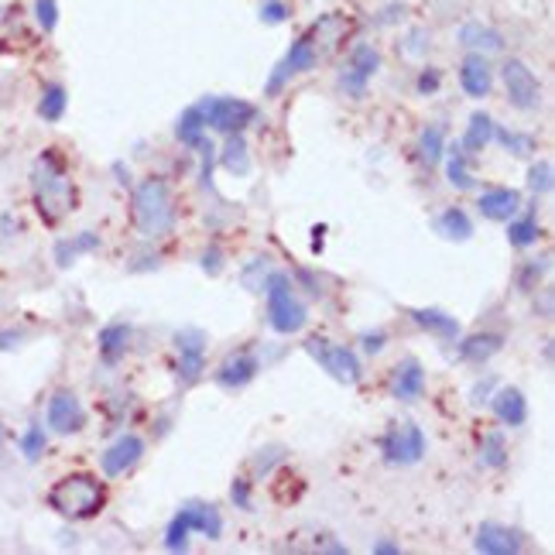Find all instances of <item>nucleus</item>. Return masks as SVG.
Wrapping results in <instances>:
<instances>
[{
	"mask_svg": "<svg viewBox=\"0 0 555 555\" xmlns=\"http://www.w3.org/2000/svg\"><path fill=\"white\" fill-rule=\"evenodd\" d=\"M31 199H35L38 216L55 227L62 216L76 203V189H72L69 168L59 158V151H42L35 168H31Z\"/></svg>",
	"mask_w": 555,
	"mask_h": 555,
	"instance_id": "nucleus-1",
	"label": "nucleus"
},
{
	"mask_svg": "<svg viewBox=\"0 0 555 555\" xmlns=\"http://www.w3.org/2000/svg\"><path fill=\"white\" fill-rule=\"evenodd\" d=\"M48 508L66 521H90L107 504V484L93 473H69L48 490Z\"/></svg>",
	"mask_w": 555,
	"mask_h": 555,
	"instance_id": "nucleus-2",
	"label": "nucleus"
},
{
	"mask_svg": "<svg viewBox=\"0 0 555 555\" xmlns=\"http://www.w3.org/2000/svg\"><path fill=\"white\" fill-rule=\"evenodd\" d=\"M175 216L179 213H175V199L165 179L151 175V179H141L134 185V227H138L141 237H168L175 230Z\"/></svg>",
	"mask_w": 555,
	"mask_h": 555,
	"instance_id": "nucleus-3",
	"label": "nucleus"
},
{
	"mask_svg": "<svg viewBox=\"0 0 555 555\" xmlns=\"http://www.w3.org/2000/svg\"><path fill=\"white\" fill-rule=\"evenodd\" d=\"M264 299H268V323L275 333L292 336L309 323V309L295 295V285L285 271H271L268 281H264Z\"/></svg>",
	"mask_w": 555,
	"mask_h": 555,
	"instance_id": "nucleus-4",
	"label": "nucleus"
},
{
	"mask_svg": "<svg viewBox=\"0 0 555 555\" xmlns=\"http://www.w3.org/2000/svg\"><path fill=\"white\" fill-rule=\"evenodd\" d=\"M196 107L206 120V131H220V134H244L257 120L254 103L237 100V96H206Z\"/></svg>",
	"mask_w": 555,
	"mask_h": 555,
	"instance_id": "nucleus-5",
	"label": "nucleus"
},
{
	"mask_svg": "<svg viewBox=\"0 0 555 555\" xmlns=\"http://www.w3.org/2000/svg\"><path fill=\"white\" fill-rule=\"evenodd\" d=\"M316 66H319V38H316V31H305L302 38H295L292 48H288V55L278 62L275 72H271V79L264 83V96H278L295 76L312 72Z\"/></svg>",
	"mask_w": 555,
	"mask_h": 555,
	"instance_id": "nucleus-6",
	"label": "nucleus"
},
{
	"mask_svg": "<svg viewBox=\"0 0 555 555\" xmlns=\"http://www.w3.org/2000/svg\"><path fill=\"white\" fill-rule=\"evenodd\" d=\"M305 353H309V357L316 360L329 377H336L340 384H357L360 381V357L350 347L329 343V340H323V336H312V340L305 343Z\"/></svg>",
	"mask_w": 555,
	"mask_h": 555,
	"instance_id": "nucleus-7",
	"label": "nucleus"
},
{
	"mask_svg": "<svg viewBox=\"0 0 555 555\" xmlns=\"http://www.w3.org/2000/svg\"><path fill=\"white\" fill-rule=\"evenodd\" d=\"M381 456L391 466H412L425 456V432L415 422L391 425L381 436Z\"/></svg>",
	"mask_w": 555,
	"mask_h": 555,
	"instance_id": "nucleus-8",
	"label": "nucleus"
},
{
	"mask_svg": "<svg viewBox=\"0 0 555 555\" xmlns=\"http://www.w3.org/2000/svg\"><path fill=\"white\" fill-rule=\"evenodd\" d=\"M501 79H504V90H508V100L514 110L532 114V110L542 107V83H538V76L521 59L504 62Z\"/></svg>",
	"mask_w": 555,
	"mask_h": 555,
	"instance_id": "nucleus-9",
	"label": "nucleus"
},
{
	"mask_svg": "<svg viewBox=\"0 0 555 555\" xmlns=\"http://www.w3.org/2000/svg\"><path fill=\"white\" fill-rule=\"evenodd\" d=\"M206 343L209 336L199 326H185L175 333V350H179V381L196 384L206 370Z\"/></svg>",
	"mask_w": 555,
	"mask_h": 555,
	"instance_id": "nucleus-10",
	"label": "nucleus"
},
{
	"mask_svg": "<svg viewBox=\"0 0 555 555\" xmlns=\"http://www.w3.org/2000/svg\"><path fill=\"white\" fill-rule=\"evenodd\" d=\"M377 69H381V52L374 45H357L340 69V90H347L350 96H364Z\"/></svg>",
	"mask_w": 555,
	"mask_h": 555,
	"instance_id": "nucleus-11",
	"label": "nucleus"
},
{
	"mask_svg": "<svg viewBox=\"0 0 555 555\" xmlns=\"http://www.w3.org/2000/svg\"><path fill=\"white\" fill-rule=\"evenodd\" d=\"M45 422L55 436H76V432H83V425H86L83 401H79L72 391H55L52 398H48Z\"/></svg>",
	"mask_w": 555,
	"mask_h": 555,
	"instance_id": "nucleus-12",
	"label": "nucleus"
},
{
	"mask_svg": "<svg viewBox=\"0 0 555 555\" xmlns=\"http://www.w3.org/2000/svg\"><path fill=\"white\" fill-rule=\"evenodd\" d=\"M141 456H144V439L134 436V432H124L117 442H110V446L103 449V456H100L103 477H124L127 470H134V466L141 463Z\"/></svg>",
	"mask_w": 555,
	"mask_h": 555,
	"instance_id": "nucleus-13",
	"label": "nucleus"
},
{
	"mask_svg": "<svg viewBox=\"0 0 555 555\" xmlns=\"http://www.w3.org/2000/svg\"><path fill=\"white\" fill-rule=\"evenodd\" d=\"M257 374H261V360H257V353L237 350V353H230L220 367H216L213 381L220 384V388H227V391H240V388H247Z\"/></svg>",
	"mask_w": 555,
	"mask_h": 555,
	"instance_id": "nucleus-14",
	"label": "nucleus"
},
{
	"mask_svg": "<svg viewBox=\"0 0 555 555\" xmlns=\"http://www.w3.org/2000/svg\"><path fill=\"white\" fill-rule=\"evenodd\" d=\"M473 549L484 555H518L521 552V535L514 528L501 525V521H484L473 538Z\"/></svg>",
	"mask_w": 555,
	"mask_h": 555,
	"instance_id": "nucleus-15",
	"label": "nucleus"
},
{
	"mask_svg": "<svg viewBox=\"0 0 555 555\" xmlns=\"http://www.w3.org/2000/svg\"><path fill=\"white\" fill-rule=\"evenodd\" d=\"M460 86L470 100H487L490 90H494V72H490L487 55H480V52L466 55L460 66Z\"/></svg>",
	"mask_w": 555,
	"mask_h": 555,
	"instance_id": "nucleus-16",
	"label": "nucleus"
},
{
	"mask_svg": "<svg viewBox=\"0 0 555 555\" xmlns=\"http://www.w3.org/2000/svg\"><path fill=\"white\" fill-rule=\"evenodd\" d=\"M477 209L484 220L508 223L511 216L521 213V192L518 189H487V192H480Z\"/></svg>",
	"mask_w": 555,
	"mask_h": 555,
	"instance_id": "nucleus-17",
	"label": "nucleus"
},
{
	"mask_svg": "<svg viewBox=\"0 0 555 555\" xmlns=\"http://www.w3.org/2000/svg\"><path fill=\"white\" fill-rule=\"evenodd\" d=\"M487 405L494 408V415L501 418L508 429H518V425L528 422V401H525V391L521 388H497L487 398Z\"/></svg>",
	"mask_w": 555,
	"mask_h": 555,
	"instance_id": "nucleus-18",
	"label": "nucleus"
},
{
	"mask_svg": "<svg viewBox=\"0 0 555 555\" xmlns=\"http://www.w3.org/2000/svg\"><path fill=\"white\" fill-rule=\"evenodd\" d=\"M425 391V370L415 357H405L391 374V394L398 401H415Z\"/></svg>",
	"mask_w": 555,
	"mask_h": 555,
	"instance_id": "nucleus-19",
	"label": "nucleus"
},
{
	"mask_svg": "<svg viewBox=\"0 0 555 555\" xmlns=\"http://www.w3.org/2000/svg\"><path fill=\"white\" fill-rule=\"evenodd\" d=\"M460 45L470 48V52H480V55H490V52H501L504 48V38L497 35L494 28H487V24L480 21H466L460 28Z\"/></svg>",
	"mask_w": 555,
	"mask_h": 555,
	"instance_id": "nucleus-20",
	"label": "nucleus"
},
{
	"mask_svg": "<svg viewBox=\"0 0 555 555\" xmlns=\"http://www.w3.org/2000/svg\"><path fill=\"white\" fill-rule=\"evenodd\" d=\"M412 319L418 329L439 336V340H456L460 336V319H453L442 309H412Z\"/></svg>",
	"mask_w": 555,
	"mask_h": 555,
	"instance_id": "nucleus-21",
	"label": "nucleus"
},
{
	"mask_svg": "<svg viewBox=\"0 0 555 555\" xmlns=\"http://www.w3.org/2000/svg\"><path fill=\"white\" fill-rule=\"evenodd\" d=\"M96 343H100V357L107 360V364H117V360L127 357V350H131V326L127 323L103 326L100 336H96Z\"/></svg>",
	"mask_w": 555,
	"mask_h": 555,
	"instance_id": "nucleus-22",
	"label": "nucleus"
},
{
	"mask_svg": "<svg viewBox=\"0 0 555 555\" xmlns=\"http://www.w3.org/2000/svg\"><path fill=\"white\" fill-rule=\"evenodd\" d=\"M436 230L446 240H456V244H463V240L473 237V220H470V213H466L463 206H446L436 216Z\"/></svg>",
	"mask_w": 555,
	"mask_h": 555,
	"instance_id": "nucleus-23",
	"label": "nucleus"
},
{
	"mask_svg": "<svg viewBox=\"0 0 555 555\" xmlns=\"http://www.w3.org/2000/svg\"><path fill=\"white\" fill-rule=\"evenodd\" d=\"M185 518H189V525H192V532H199V535H206L209 542H220V535H223V518H220V511L216 508H209V504H185Z\"/></svg>",
	"mask_w": 555,
	"mask_h": 555,
	"instance_id": "nucleus-24",
	"label": "nucleus"
},
{
	"mask_svg": "<svg viewBox=\"0 0 555 555\" xmlns=\"http://www.w3.org/2000/svg\"><path fill=\"white\" fill-rule=\"evenodd\" d=\"M494 141V117L484 114V110H473L470 114V124H466V134H463V151H473V155H480V151H487V144Z\"/></svg>",
	"mask_w": 555,
	"mask_h": 555,
	"instance_id": "nucleus-25",
	"label": "nucleus"
},
{
	"mask_svg": "<svg viewBox=\"0 0 555 555\" xmlns=\"http://www.w3.org/2000/svg\"><path fill=\"white\" fill-rule=\"evenodd\" d=\"M504 347V336L501 333H477V336H466L460 343V360L466 364H484V360L494 357L497 350Z\"/></svg>",
	"mask_w": 555,
	"mask_h": 555,
	"instance_id": "nucleus-26",
	"label": "nucleus"
},
{
	"mask_svg": "<svg viewBox=\"0 0 555 555\" xmlns=\"http://www.w3.org/2000/svg\"><path fill=\"white\" fill-rule=\"evenodd\" d=\"M442 158H446V179L453 189H477V179H473L470 165H466V151L463 144H453L449 151H442Z\"/></svg>",
	"mask_w": 555,
	"mask_h": 555,
	"instance_id": "nucleus-27",
	"label": "nucleus"
},
{
	"mask_svg": "<svg viewBox=\"0 0 555 555\" xmlns=\"http://www.w3.org/2000/svg\"><path fill=\"white\" fill-rule=\"evenodd\" d=\"M96 247H100V237L90 230L79 233V237H72V240H59V244H55V264H59V268H72V261H76L79 254H90Z\"/></svg>",
	"mask_w": 555,
	"mask_h": 555,
	"instance_id": "nucleus-28",
	"label": "nucleus"
},
{
	"mask_svg": "<svg viewBox=\"0 0 555 555\" xmlns=\"http://www.w3.org/2000/svg\"><path fill=\"white\" fill-rule=\"evenodd\" d=\"M66 107H69V93L62 83H48L42 90V100H38V117L48 120V124H59L62 117H66Z\"/></svg>",
	"mask_w": 555,
	"mask_h": 555,
	"instance_id": "nucleus-29",
	"label": "nucleus"
},
{
	"mask_svg": "<svg viewBox=\"0 0 555 555\" xmlns=\"http://www.w3.org/2000/svg\"><path fill=\"white\" fill-rule=\"evenodd\" d=\"M223 168H227L230 175L251 172V148H247L244 134H227V144H223Z\"/></svg>",
	"mask_w": 555,
	"mask_h": 555,
	"instance_id": "nucleus-30",
	"label": "nucleus"
},
{
	"mask_svg": "<svg viewBox=\"0 0 555 555\" xmlns=\"http://www.w3.org/2000/svg\"><path fill=\"white\" fill-rule=\"evenodd\" d=\"M480 463L490 466V470H504L508 466V439H504L501 429H490L480 439Z\"/></svg>",
	"mask_w": 555,
	"mask_h": 555,
	"instance_id": "nucleus-31",
	"label": "nucleus"
},
{
	"mask_svg": "<svg viewBox=\"0 0 555 555\" xmlns=\"http://www.w3.org/2000/svg\"><path fill=\"white\" fill-rule=\"evenodd\" d=\"M538 237H542V227H538V220L532 213H528V216H511V220H508V244L518 247V251L535 247Z\"/></svg>",
	"mask_w": 555,
	"mask_h": 555,
	"instance_id": "nucleus-32",
	"label": "nucleus"
},
{
	"mask_svg": "<svg viewBox=\"0 0 555 555\" xmlns=\"http://www.w3.org/2000/svg\"><path fill=\"white\" fill-rule=\"evenodd\" d=\"M175 138H179L185 148H199L206 141V120L199 114V107H189L175 124Z\"/></svg>",
	"mask_w": 555,
	"mask_h": 555,
	"instance_id": "nucleus-33",
	"label": "nucleus"
},
{
	"mask_svg": "<svg viewBox=\"0 0 555 555\" xmlns=\"http://www.w3.org/2000/svg\"><path fill=\"white\" fill-rule=\"evenodd\" d=\"M442 151H446V131L439 124L425 127L422 138H418V158L425 168H436L442 162Z\"/></svg>",
	"mask_w": 555,
	"mask_h": 555,
	"instance_id": "nucleus-34",
	"label": "nucleus"
},
{
	"mask_svg": "<svg viewBox=\"0 0 555 555\" xmlns=\"http://www.w3.org/2000/svg\"><path fill=\"white\" fill-rule=\"evenodd\" d=\"M494 141L501 144L504 151H511L514 158H525V155H532V151H535L532 134H518V131H511V127H497L494 124Z\"/></svg>",
	"mask_w": 555,
	"mask_h": 555,
	"instance_id": "nucleus-35",
	"label": "nucleus"
},
{
	"mask_svg": "<svg viewBox=\"0 0 555 555\" xmlns=\"http://www.w3.org/2000/svg\"><path fill=\"white\" fill-rule=\"evenodd\" d=\"M189 535H192V525H189V518H185V511H179L165 528V549L168 552H185L189 549Z\"/></svg>",
	"mask_w": 555,
	"mask_h": 555,
	"instance_id": "nucleus-36",
	"label": "nucleus"
},
{
	"mask_svg": "<svg viewBox=\"0 0 555 555\" xmlns=\"http://www.w3.org/2000/svg\"><path fill=\"white\" fill-rule=\"evenodd\" d=\"M21 456L28 463H35V460H42L45 456V446H48V436H45V429L42 425H28V429H24V436H21Z\"/></svg>",
	"mask_w": 555,
	"mask_h": 555,
	"instance_id": "nucleus-37",
	"label": "nucleus"
},
{
	"mask_svg": "<svg viewBox=\"0 0 555 555\" xmlns=\"http://www.w3.org/2000/svg\"><path fill=\"white\" fill-rule=\"evenodd\" d=\"M552 182H555V168L549 158H542V162H535L532 168H528V189H532L535 196L552 192Z\"/></svg>",
	"mask_w": 555,
	"mask_h": 555,
	"instance_id": "nucleus-38",
	"label": "nucleus"
},
{
	"mask_svg": "<svg viewBox=\"0 0 555 555\" xmlns=\"http://www.w3.org/2000/svg\"><path fill=\"white\" fill-rule=\"evenodd\" d=\"M268 264H271L268 257H254V261L244 268V275H240V281H244V285L251 288V292H264V281H268V275H271Z\"/></svg>",
	"mask_w": 555,
	"mask_h": 555,
	"instance_id": "nucleus-39",
	"label": "nucleus"
},
{
	"mask_svg": "<svg viewBox=\"0 0 555 555\" xmlns=\"http://www.w3.org/2000/svg\"><path fill=\"white\" fill-rule=\"evenodd\" d=\"M545 271H549V254L542 257V261H528L525 264V271H521V288H525V292H535L538 288V281L545 278Z\"/></svg>",
	"mask_w": 555,
	"mask_h": 555,
	"instance_id": "nucleus-40",
	"label": "nucleus"
},
{
	"mask_svg": "<svg viewBox=\"0 0 555 555\" xmlns=\"http://www.w3.org/2000/svg\"><path fill=\"white\" fill-rule=\"evenodd\" d=\"M35 21L45 35L55 31V24H59V4H55V0H35Z\"/></svg>",
	"mask_w": 555,
	"mask_h": 555,
	"instance_id": "nucleus-41",
	"label": "nucleus"
},
{
	"mask_svg": "<svg viewBox=\"0 0 555 555\" xmlns=\"http://www.w3.org/2000/svg\"><path fill=\"white\" fill-rule=\"evenodd\" d=\"M285 449L281 446H268V449H261V453H257V463H254V477H268L271 470H275V466L285 460Z\"/></svg>",
	"mask_w": 555,
	"mask_h": 555,
	"instance_id": "nucleus-42",
	"label": "nucleus"
},
{
	"mask_svg": "<svg viewBox=\"0 0 555 555\" xmlns=\"http://www.w3.org/2000/svg\"><path fill=\"white\" fill-rule=\"evenodd\" d=\"M230 501L237 504L240 511H254V501H251V480H233V487H230Z\"/></svg>",
	"mask_w": 555,
	"mask_h": 555,
	"instance_id": "nucleus-43",
	"label": "nucleus"
},
{
	"mask_svg": "<svg viewBox=\"0 0 555 555\" xmlns=\"http://www.w3.org/2000/svg\"><path fill=\"white\" fill-rule=\"evenodd\" d=\"M288 18V7L281 4V0H264V7H261V21L264 24H281Z\"/></svg>",
	"mask_w": 555,
	"mask_h": 555,
	"instance_id": "nucleus-44",
	"label": "nucleus"
},
{
	"mask_svg": "<svg viewBox=\"0 0 555 555\" xmlns=\"http://www.w3.org/2000/svg\"><path fill=\"white\" fill-rule=\"evenodd\" d=\"M360 343H364L367 353H381L384 343H388V333L384 329H367V333H360Z\"/></svg>",
	"mask_w": 555,
	"mask_h": 555,
	"instance_id": "nucleus-45",
	"label": "nucleus"
},
{
	"mask_svg": "<svg viewBox=\"0 0 555 555\" xmlns=\"http://www.w3.org/2000/svg\"><path fill=\"white\" fill-rule=\"evenodd\" d=\"M203 271H206V275H220V271H223V254H220V247H209V251L203 254Z\"/></svg>",
	"mask_w": 555,
	"mask_h": 555,
	"instance_id": "nucleus-46",
	"label": "nucleus"
},
{
	"mask_svg": "<svg viewBox=\"0 0 555 555\" xmlns=\"http://www.w3.org/2000/svg\"><path fill=\"white\" fill-rule=\"evenodd\" d=\"M439 83H442L439 69H425L422 76H418V93H436Z\"/></svg>",
	"mask_w": 555,
	"mask_h": 555,
	"instance_id": "nucleus-47",
	"label": "nucleus"
},
{
	"mask_svg": "<svg viewBox=\"0 0 555 555\" xmlns=\"http://www.w3.org/2000/svg\"><path fill=\"white\" fill-rule=\"evenodd\" d=\"M490 388H494V377H484V381H477V384H473V391H470V401H473V405H484V401L490 398Z\"/></svg>",
	"mask_w": 555,
	"mask_h": 555,
	"instance_id": "nucleus-48",
	"label": "nucleus"
},
{
	"mask_svg": "<svg viewBox=\"0 0 555 555\" xmlns=\"http://www.w3.org/2000/svg\"><path fill=\"white\" fill-rule=\"evenodd\" d=\"M374 552H377V555H394V552H401V549H398L394 542H377Z\"/></svg>",
	"mask_w": 555,
	"mask_h": 555,
	"instance_id": "nucleus-49",
	"label": "nucleus"
},
{
	"mask_svg": "<svg viewBox=\"0 0 555 555\" xmlns=\"http://www.w3.org/2000/svg\"><path fill=\"white\" fill-rule=\"evenodd\" d=\"M114 172L120 175V185H131V168H124V162H117Z\"/></svg>",
	"mask_w": 555,
	"mask_h": 555,
	"instance_id": "nucleus-50",
	"label": "nucleus"
}]
</instances>
